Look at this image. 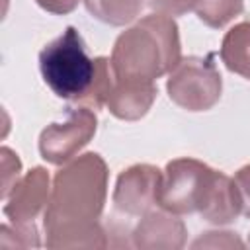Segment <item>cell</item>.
I'll return each mask as SVG.
<instances>
[{
	"label": "cell",
	"mask_w": 250,
	"mask_h": 250,
	"mask_svg": "<svg viewBox=\"0 0 250 250\" xmlns=\"http://www.w3.org/2000/svg\"><path fill=\"white\" fill-rule=\"evenodd\" d=\"M217 176L219 170H213L197 158H174L162 172L156 205L174 215H201L209 203Z\"/></svg>",
	"instance_id": "277c9868"
},
{
	"label": "cell",
	"mask_w": 250,
	"mask_h": 250,
	"mask_svg": "<svg viewBox=\"0 0 250 250\" xmlns=\"http://www.w3.org/2000/svg\"><path fill=\"white\" fill-rule=\"evenodd\" d=\"M51 199V178L43 166L31 168L21 176L12 191L4 197V215L10 223L27 232L33 238H39L35 221L45 215V209Z\"/></svg>",
	"instance_id": "52a82bcc"
},
{
	"label": "cell",
	"mask_w": 250,
	"mask_h": 250,
	"mask_svg": "<svg viewBox=\"0 0 250 250\" xmlns=\"http://www.w3.org/2000/svg\"><path fill=\"white\" fill-rule=\"evenodd\" d=\"M45 12L49 14H55V16H64V14H70L80 0H35Z\"/></svg>",
	"instance_id": "d6986e66"
},
{
	"label": "cell",
	"mask_w": 250,
	"mask_h": 250,
	"mask_svg": "<svg viewBox=\"0 0 250 250\" xmlns=\"http://www.w3.org/2000/svg\"><path fill=\"white\" fill-rule=\"evenodd\" d=\"M193 10L205 25L221 29L244 12V0H197Z\"/></svg>",
	"instance_id": "4fadbf2b"
},
{
	"label": "cell",
	"mask_w": 250,
	"mask_h": 250,
	"mask_svg": "<svg viewBox=\"0 0 250 250\" xmlns=\"http://www.w3.org/2000/svg\"><path fill=\"white\" fill-rule=\"evenodd\" d=\"M170 100L188 111L211 109L223 94V78L213 55L182 59L166 80Z\"/></svg>",
	"instance_id": "5b68a950"
},
{
	"label": "cell",
	"mask_w": 250,
	"mask_h": 250,
	"mask_svg": "<svg viewBox=\"0 0 250 250\" xmlns=\"http://www.w3.org/2000/svg\"><path fill=\"white\" fill-rule=\"evenodd\" d=\"M98 117L88 105H70L62 121L47 125L39 135L41 156L55 166L72 160L96 135Z\"/></svg>",
	"instance_id": "8992f818"
},
{
	"label": "cell",
	"mask_w": 250,
	"mask_h": 250,
	"mask_svg": "<svg viewBox=\"0 0 250 250\" xmlns=\"http://www.w3.org/2000/svg\"><path fill=\"white\" fill-rule=\"evenodd\" d=\"M111 86H113V70H111L109 59L96 57V74H94L92 86H90L88 94L84 96V100L80 102V105H88L92 109L105 105Z\"/></svg>",
	"instance_id": "5bb4252c"
},
{
	"label": "cell",
	"mask_w": 250,
	"mask_h": 250,
	"mask_svg": "<svg viewBox=\"0 0 250 250\" xmlns=\"http://www.w3.org/2000/svg\"><path fill=\"white\" fill-rule=\"evenodd\" d=\"M84 6L98 21L119 27L139 18L145 0H84Z\"/></svg>",
	"instance_id": "7c38bea8"
},
{
	"label": "cell",
	"mask_w": 250,
	"mask_h": 250,
	"mask_svg": "<svg viewBox=\"0 0 250 250\" xmlns=\"http://www.w3.org/2000/svg\"><path fill=\"white\" fill-rule=\"evenodd\" d=\"M107 164L98 152L68 160L53 178L43 215L47 248H105L100 217L107 197Z\"/></svg>",
	"instance_id": "6da1fadb"
},
{
	"label": "cell",
	"mask_w": 250,
	"mask_h": 250,
	"mask_svg": "<svg viewBox=\"0 0 250 250\" xmlns=\"http://www.w3.org/2000/svg\"><path fill=\"white\" fill-rule=\"evenodd\" d=\"M246 244H248V246H250V236H248V242H246Z\"/></svg>",
	"instance_id": "ffe728a7"
},
{
	"label": "cell",
	"mask_w": 250,
	"mask_h": 250,
	"mask_svg": "<svg viewBox=\"0 0 250 250\" xmlns=\"http://www.w3.org/2000/svg\"><path fill=\"white\" fill-rule=\"evenodd\" d=\"M0 158H2V199H4L12 191L16 182L20 180L21 162H20L18 154L8 146L0 148Z\"/></svg>",
	"instance_id": "2e32d148"
},
{
	"label": "cell",
	"mask_w": 250,
	"mask_h": 250,
	"mask_svg": "<svg viewBox=\"0 0 250 250\" xmlns=\"http://www.w3.org/2000/svg\"><path fill=\"white\" fill-rule=\"evenodd\" d=\"M219 53L223 64L230 72L250 80V21L232 25L225 33Z\"/></svg>",
	"instance_id": "8fae6325"
},
{
	"label": "cell",
	"mask_w": 250,
	"mask_h": 250,
	"mask_svg": "<svg viewBox=\"0 0 250 250\" xmlns=\"http://www.w3.org/2000/svg\"><path fill=\"white\" fill-rule=\"evenodd\" d=\"M131 236L133 246L141 250H178L186 246L188 229L178 215L160 207L145 213Z\"/></svg>",
	"instance_id": "9c48e42d"
},
{
	"label": "cell",
	"mask_w": 250,
	"mask_h": 250,
	"mask_svg": "<svg viewBox=\"0 0 250 250\" xmlns=\"http://www.w3.org/2000/svg\"><path fill=\"white\" fill-rule=\"evenodd\" d=\"M162 170L152 164H133L117 176L113 207L123 217H143L156 205Z\"/></svg>",
	"instance_id": "ba28073f"
},
{
	"label": "cell",
	"mask_w": 250,
	"mask_h": 250,
	"mask_svg": "<svg viewBox=\"0 0 250 250\" xmlns=\"http://www.w3.org/2000/svg\"><path fill=\"white\" fill-rule=\"evenodd\" d=\"M234 182H236L240 201H242V215L250 219V164H244L234 174Z\"/></svg>",
	"instance_id": "ac0fdd59"
},
{
	"label": "cell",
	"mask_w": 250,
	"mask_h": 250,
	"mask_svg": "<svg viewBox=\"0 0 250 250\" xmlns=\"http://www.w3.org/2000/svg\"><path fill=\"white\" fill-rule=\"evenodd\" d=\"M39 70L57 98L80 104L92 86L96 59L88 57L80 31L68 25L57 39L41 49Z\"/></svg>",
	"instance_id": "3957f363"
},
{
	"label": "cell",
	"mask_w": 250,
	"mask_h": 250,
	"mask_svg": "<svg viewBox=\"0 0 250 250\" xmlns=\"http://www.w3.org/2000/svg\"><path fill=\"white\" fill-rule=\"evenodd\" d=\"M236 232L230 230H209L191 242V248H244Z\"/></svg>",
	"instance_id": "9a60e30c"
},
{
	"label": "cell",
	"mask_w": 250,
	"mask_h": 250,
	"mask_svg": "<svg viewBox=\"0 0 250 250\" xmlns=\"http://www.w3.org/2000/svg\"><path fill=\"white\" fill-rule=\"evenodd\" d=\"M197 0H146L148 8L154 10L156 14H164V16H182L188 14L189 10L195 8Z\"/></svg>",
	"instance_id": "e0dca14e"
},
{
	"label": "cell",
	"mask_w": 250,
	"mask_h": 250,
	"mask_svg": "<svg viewBox=\"0 0 250 250\" xmlns=\"http://www.w3.org/2000/svg\"><path fill=\"white\" fill-rule=\"evenodd\" d=\"M158 88L150 80L117 78L113 74V86L109 90L105 107L111 115L123 121H137L148 113L156 100Z\"/></svg>",
	"instance_id": "30bf717a"
},
{
	"label": "cell",
	"mask_w": 250,
	"mask_h": 250,
	"mask_svg": "<svg viewBox=\"0 0 250 250\" xmlns=\"http://www.w3.org/2000/svg\"><path fill=\"white\" fill-rule=\"evenodd\" d=\"M182 61L178 23L164 14H150L125 29L111 49V70L117 78L150 80L170 74Z\"/></svg>",
	"instance_id": "7a4b0ae2"
}]
</instances>
